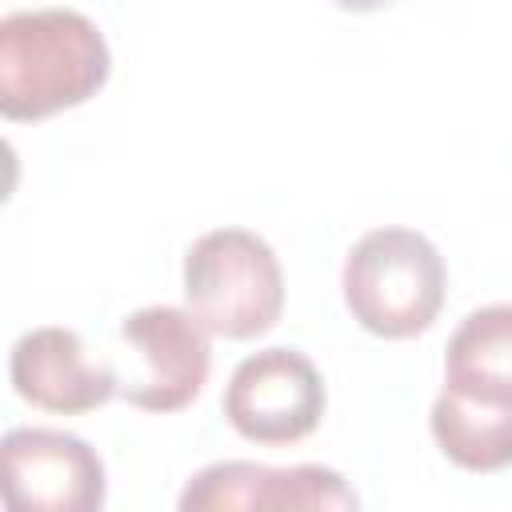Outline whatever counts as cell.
Masks as SVG:
<instances>
[{
  "mask_svg": "<svg viewBox=\"0 0 512 512\" xmlns=\"http://www.w3.org/2000/svg\"><path fill=\"white\" fill-rule=\"evenodd\" d=\"M336 8H344V12H380V8H388L392 0H332Z\"/></svg>",
  "mask_w": 512,
  "mask_h": 512,
  "instance_id": "obj_11",
  "label": "cell"
},
{
  "mask_svg": "<svg viewBox=\"0 0 512 512\" xmlns=\"http://www.w3.org/2000/svg\"><path fill=\"white\" fill-rule=\"evenodd\" d=\"M8 512H96L108 496L96 448L60 428H12L0 440Z\"/></svg>",
  "mask_w": 512,
  "mask_h": 512,
  "instance_id": "obj_6",
  "label": "cell"
},
{
  "mask_svg": "<svg viewBox=\"0 0 512 512\" xmlns=\"http://www.w3.org/2000/svg\"><path fill=\"white\" fill-rule=\"evenodd\" d=\"M12 388L24 404L56 416H84L120 396L112 360H92L80 332L44 324L24 332L8 356Z\"/></svg>",
  "mask_w": 512,
  "mask_h": 512,
  "instance_id": "obj_8",
  "label": "cell"
},
{
  "mask_svg": "<svg viewBox=\"0 0 512 512\" xmlns=\"http://www.w3.org/2000/svg\"><path fill=\"white\" fill-rule=\"evenodd\" d=\"M184 308L224 340H256L284 312L272 244L248 228H212L184 252Z\"/></svg>",
  "mask_w": 512,
  "mask_h": 512,
  "instance_id": "obj_3",
  "label": "cell"
},
{
  "mask_svg": "<svg viewBox=\"0 0 512 512\" xmlns=\"http://www.w3.org/2000/svg\"><path fill=\"white\" fill-rule=\"evenodd\" d=\"M340 288L364 332L380 340H412L440 316L448 268L424 232L388 224L364 232L348 248Z\"/></svg>",
  "mask_w": 512,
  "mask_h": 512,
  "instance_id": "obj_2",
  "label": "cell"
},
{
  "mask_svg": "<svg viewBox=\"0 0 512 512\" xmlns=\"http://www.w3.org/2000/svg\"><path fill=\"white\" fill-rule=\"evenodd\" d=\"M428 428L436 448L464 472L512 468V400L472 396L444 384L432 400Z\"/></svg>",
  "mask_w": 512,
  "mask_h": 512,
  "instance_id": "obj_9",
  "label": "cell"
},
{
  "mask_svg": "<svg viewBox=\"0 0 512 512\" xmlns=\"http://www.w3.org/2000/svg\"><path fill=\"white\" fill-rule=\"evenodd\" d=\"M184 512H228V508H244V512H312V508H356L360 496L352 492V484L324 464H292V468H272V464H252V460H216L208 468H200L180 500Z\"/></svg>",
  "mask_w": 512,
  "mask_h": 512,
  "instance_id": "obj_7",
  "label": "cell"
},
{
  "mask_svg": "<svg viewBox=\"0 0 512 512\" xmlns=\"http://www.w3.org/2000/svg\"><path fill=\"white\" fill-rule=\"evenodd\" d=\"M208 328L176 304H148L120 320L124 368L120 400L140 412H180L188 408L212 372Z\"/></svg>",
  "mask_w": 512,
  "mask_h": 512,
  "instance_id": "obj_4",
  "label": "cell"
},
{
  "mask_svg": "<svg viewBox=\"0 0 512 512\" xmlns=\"http://www.w3.org/2000/svg\"><path fill=\"white\" fill-rule=\"evenodd\" d=\"M112 72L104 32L76 8H20L0 20V112L48 120L92 100Z\"/></svg>",
  "mask_w": 512,
  "mask_h": 512,
  "instance_id": "obj_1",
  "label": "cell"
},
{
  "mask_svg": "<svg viewBox=\"0 0 512 512\" xmlns=\"http://www.w3.org/2000/svg\"><path fill=\"white\" fill-rule=\"evenodd\" d=\"M328 388L320 368L296 348L244 356L224 388V420L252 444H296L324 420Z\"/></svg>",
  "mask_w": 512,
  "mask_h": 512,
  "instance_id": "obj_5",
  "label": "cell"
},
{
  "mask_svg": "<svg viewBox=\"0 0 512 512\" xmlns=\"http://www.w3.org/2000/svg\"><path fill=\"white\" fill-rule=\"evenodd\" d=\"M444 384L512 400V304H484L460 320L444 348Z\"/></svg>",
  "mask_w": 512,
  "mask_h": 512,
  "instance_id": "obj_10",
  "label": "cell"
}]
</instances>
